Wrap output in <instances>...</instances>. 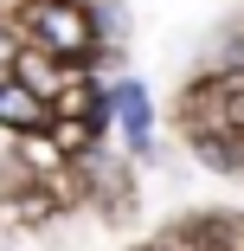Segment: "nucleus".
Instances as JSON below:
<instances>
[{
    "instance_id": "5",
    "label": "nucleus",
    "mask_w": 244,
    "mask_h": 251,
    "mask_svg": "<svg viewBox=\"0 0 244 251\" xmlns=\"http://www.w3.org/2000/svg\"><path fill=\"white\" fill-rule=\"evenodd\" d=\"M0 84H7V77H0Z\"/></svg>"
},
{
    "instance_id": "2",
    "label": "nucleus",
    "mask_w": 244,
    "mask_h": 251,
    "mask_svg": "<svg viewBox=\"0 0 244 251\" xmlns=\"http://www.w3.org/2000/svg\"><path fill=\"white\" fill-rule=\"evenodd\" d=\"M0 123L7 129H45V103L26 84H0Z\"/></svg>"
},
{
    "instance_id": "3",
    "label": "nucleus",
    "mask_w": 244,
    "mask_h": 251,
    "mask_svg": "<svg viewBox=\"0 0 244 251\" xmlns=\"http://www.w3.org/2000/svg\"><path fill=\"white\" fill-rule=\"evenodd\" d=\"M122 129H129V142H148V103H141V90L135 84H122Z\"/></svg>"
},
{
    "instance_id": "1",
    "label": "nucleus",
    "mask_w": 244,
    "mask_h": 251,
    "mask_svg": "<svg viewBox=\"0 0 244 251\" xmlns=\"http://www.w3.org/2000/svg\"><path fill=\"white\" fill-rule=\"evenodd\" d=\"M32 20H39V39L52 45V52H84V45H90V26H84L77 7H45Z\"/></svg>"
},
{
    "instance_id": "4",
    "label": "nucleus",
    "mask_w": 244,
    "mask_h": 251,
    "mask_svg": "<svg viewBox=\"0 0 244 251\" xmlns=\"http://www.w3.org/2000/svg\"><path fill=\"white\" fill-rule=\"evenodd\" d=\"M0 65H20V52H13V39L0 32Z\"/></svg>"
}]
</instances>
